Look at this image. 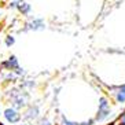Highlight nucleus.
<instances>
[{
  "instance_id": "f257e3e1",
  "label": "nucleus",
  "mask_w": 125,
  "mask_h": 125,
  "mask_svg": "<svg viewBox=\"0 0 125 125\" xmlns=\"http://www.w3.org/2000/svg\"><path fill=\"white\" fill-rule=\"evenodd\" d=\"M6 99L10 103V106L17 110H23L30 103V94L25 89L19 88L18 85H12L6 91Z\"/></svg>"
},
{
  "instance_id": "f03ea898",
  "label": "nucleus",
  "mask_w": 125,
  "mask_h": 125,
  "mask_svg": "<svg viewBox=\"0 0 125 125\" xmlns=\"http://www.w3.org/2000/svg\"><path fill=\"white\" fill-rule=\"evenodd\" d=\"M113 117V104L111 100L107 95H100L98 99V107H96V113L94 115V121L95 124L102 125L109 122Z\"/></svg>"
},
{
  "instance_id": "7ed1b4c3",
  "label": "nucleus",
  "mask_w": 125,
  "mask_h": 125,
  "mask_svg": "<svg viewBox=\"0 0 125 125\" xmlns=\"http://www.w3.org/2000/svg\"><path fill=\"white\" fill-rule=\"evenodd\" d=\"M106 87V94L110 98L111 102H114L115 104H125V83L121 84H110L104 85Z\"/></svg>"
},
{
  "instance_id": "20e7f679",
  "label": "nucleus",
  "mask_w": 125,
  "mask_h": 125,
  "mask_svg": "<svg viewBox=\"0 0 125 125\" xmlns=\"http://www.w3.org/2000/svg\"><path fill=\"white\" fill-rule=\"evenodd\" d=\"M41 117V109L40 104L37 103H29L22 111V120L26 122H36Z\"/></svg>"
},
{
  "instance_id": "39448f33",
  "label": "nucleus",
  "mask_w": 125,
  "mask_h": 125,
  "mask_svg": "<svg viewBox=\"0 0 125 125\" xmlns=\"http://www.w3.org/2000/svg\"><path fill=\"white\" fill-rule=\"evenodd\" d=\"M45 28H47V23H45L44 18L33 17V18H29L23 23L22 32H39V30H44Z\"/></svg>"
},
{
  "instance_id": "423d86ee",
  "label": "nucleus",
  "mask_w": 125,
  "mask_h": 125,
  "mask_svg": "<svg viewBox=\"0 0 125 125\" xmlns=\"http://www.w3.org/2000/svg\"><path fill=\"white\" fill-rule=\"evenodd\" d=\"M1 115H3L4 121L7 122V124H11V125H17L22 121V113H21V110H17V109H14L11 106L6 107L3 110V113H1Z\"/></svg>"
},
{
  "instance_id": "0eeeda50",
  "label": "nucleus",
  "mask_w": 125,
  "mask_h": 125,
  "mask_svg": "<svg viewBox=\"0 0 125 125\" xmlns=\"http://www.w3.org/2000/svg\"><path fill=\"white\" fill-rule=\"evenodd\" d=\"M19 67H21V65H19V61L15 55H10L7 59L0 62V69H3L4 72H15Z\"/></svg>"
},
{
  "instance_id": "6e6552de",
  "label": "nucleus",
  "mask_w": 125,
  "mask_h": 125,
  "mask_svg": "<svg viewBox=\"0 0 125 125\" xmlns=\"http://www.w3.org/2000/svg\"><path fill=\"white\" fill-rule=\"evenodd\" d=\"M18 87L19 88H22V89H25V91H28V92H30V91H33V89L37 87V81L33 80V78H25L23 77V78L19 80Z\"/></svg>"
},
{
  "instance_id": "1a4fd4ad",
  "label": "nucleus",
  "mask_w": 125,
  "mask_h": 125,
  "mask_svg": "<svg viewBox=\"0 0 125 125\" xmlns=\"http://www.w3.org/2000/svg\"><path fill=\"white\" fill-rule=\"evenodd\" d=\"M1 77H3V81L7 83V84H17L21 80V77L15 72H4Z\"/></svg>"
},
{
  "instance_id": "9d476101",
  "label": "nucleus",
  "mask_w": 125,
  "mask_h": 125,
  "mask_svg": "<svg viewBox=\"0 0 125 125\" xmlns=\"http://www.w3.org/2000/svg\"><path fill=\"white\" fill-rule=\"evenodd\" d=\"M32 10H33V8H32V4H29L28 1L19 3L18 7H17V11L22 15V17H29V15L32 14Z\"/></svg>"
},
{
  "instance_id": "9b49d317",
  "label": "nucleus",
  "mask_w": 125,
  "mask_h": 125,
  "mask_svg": "<svg viewBox=\"0 0 125 125\" xmlns=\"http://www.w3.org/2000/svg\"><path fill=\"white\" fill-rule=\"evenodd\" d=\"M109 125H125V109L118 114L117 117L114 118Z\"/></svg>"
},
{
  "instance_id": "f8f14e48",
  "label": "nucleus",
  "mask_w": 125,
  "mask_h": 125,
  "mask_svg": "<svg viewBox=\"0 0 125 125\" xmlns=\"http://www.w3.org/2000/svg\"><path fill=\"white\" fill-rule=\"evenodd\" d=\"M56 125H77V121L67 118L65 114H61V115H59V122Z\"/></svg>"
},
{
  "instance_id": "ddd939ff",
  "label": "nucleus",
  "mask_w": 125,
  "mask_h": 125,
  "mask_svg": "<svg viewBox=\"0 0 125 125\" xmlns=\"http://www.w3.org/2000/svg\"><path fill=\"white\" fill-rule=\"evenodd\" d=\"M14 44H15V36L14 34H7V36L4 37V45L7 48H11Z\"/></svg>"
},
{
  "instance_id": "4468645a",
  "label": "nucleus",
  "mask_w": 125,
  "mask_h": 125,
  "mask_svg": "<svg viewBox=\"0 0 125 125\" xmlns=\"http://www.w3.org/2000/svg\"><path fill=\"white\" fill-rule=\"evenodd\" d=\"M36 125H54V122L51 121V118L47 115H41L39 120L36 121Z\"/></svg>"
},
{
  "instance_id": "2eb2a0df",
  "label": "nucleus",
  "mask_w": 125,
  "mask_h": 125,
  "mask_svg": "<svg viewBox=\"0 0 125 125\" xmlns=\"http://www.w3.org/2000/svg\"><path fill=\"white\" fill-rule=\"evenodd\" d=\"M77 125H96L94 118H85V120H81V121H77Z\"/></svg>"
},
{
  "instance_id": "dca6fc26",
  "label": "nucleus",
  "mask_w": 125,
  "mask_h": 125,
  "mask_svg": "<svg viewBox=\"0 0 125 125\" xmlns=\"http://www.w3.org/2000/svg\"><path fill=\"white\" fill-rule=\"evenodd\" d=\"M18 4H19V0H11V1L8 3V8H10V10H17Z\"/></svg>"
},
{
  "instance_id": "f3484780",
  "label": "nucleus",
  "mask_w": 125,
  "mask_h": 125,
  "mask_svg": "<svg viewBox=\"0 0 125 125\" xmlns=\"http://www.w3.org/2000/svg\"><path fill=\"white\" fill-rule=\"evenodd\" d=\"M17 125H30L29 122H19V124H17Z\"/></svg>"
},
{
  "instance_id": "a211bd4d",
  "label": "nucleus",
  "mask_w": 125,
  "mask_h": 125,
  "mask_svg": "<svg viewBox=\"0 0 125 125\" xmlns=\"http://www.w3.org/2000/svg\"><path fill=\"white\" fill-rule=\"evenodd\" d=\"M1 113H3V111H1V106H0V115H1Z\"/></svg>"
},
{
  "instance_id": "6ab92c4d",
  "label": "nucleus",
  "mask_w": 125,
  "mask_h": 125,
  "mask_svg": "<svg viewBox=\"0 0 125 125\" xmlns=\"http://www.w3.org/2000/svg\"><path fill=\"white\" fill-rule=\"evenodd\" d=\"M0 125H4V124H3V122H0Z\"/></svg>"
}]
</instances>
